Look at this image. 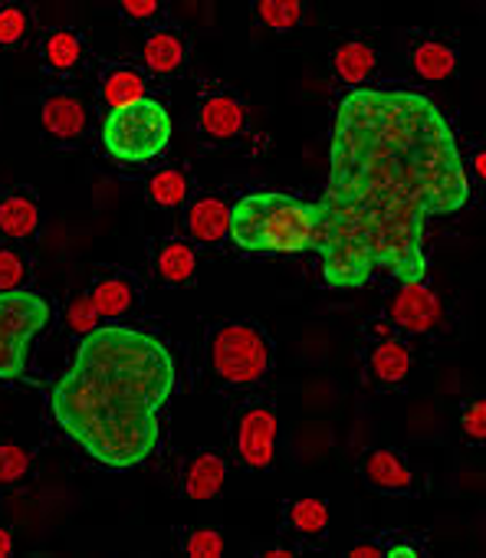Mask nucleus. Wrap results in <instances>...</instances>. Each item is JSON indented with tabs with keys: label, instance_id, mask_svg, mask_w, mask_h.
<instances>
[{
	"label": "nucleus",
	"instance_id": "obj_1",
	"mask_svg": "<svg viewBox=\"0 0 486 558\" xmlns=\"http://www.w3.org/2000/svg\"><path fill=\"white\" fill-rule=\"evenodd\" d=\"M470 204V178L447 116L421 89H352L332 119L319 207L323 283L362 290L385 269L427 279V223Z\"/></svg>",
	"mask_w": 486,
	"mask_h": 558
},
{
	"label": "nucleus",
	"instance_id": "obj_2",
	"mask_svg": "<svg viewBox=\"0 0 486 558\" xmlns=\"http://www.w3.org/2000/svg\"><path fill=\"white\" fill-rule=\"evenodd\" d=\"M174 385V355L155 332L106 323L73 349L50 391V411L63 437L96 466L122 473L158 450Z\"/></svg>",
	"mask_w": 486,
	"mask_h": 558
},
{
	"label": "nucleus",
	"instance_id": "obj_3",
	"mask_svg": "<svg viewBox=\"0 0 486 558\" xmlns=\"http://www.w3.org/2000/svg\"><path fill=\"white\" fill-rule=\"evenodd\" d=\"M227 236L254 256L313 253L319 246V207L287 191H254L230 207Z\"/></svg>",
	"mask_w": 486,
	"mask_h": 558
},
{
	"label": "nucleus",
	"instance_id": "obj_4",
	"mask_svg": "<svg viewBox=\"0 0 486 558\" xmlns=\"http://www.w3.org/2000/svg\"><path fill=\"white\" fill-rule=\"evenodd\" d=\"M207 368L230 388H251L274 368V345L254 323H223L207 336Z\"/></svg>",
	"mask_w": 486,
	"mask_h": 558
},
{
	"label": "nucleus",
	"instance_id": "obj_5",
	"mask_svg": "<svg viewBox=\"0 0 486 558\" xmlns=\"http://www.w3.org/2000/svg\"><path fill=\"white\" fill-rule=\"evenodd\" d=\"M171 142V116L158 99H138L122 109H109L102 119V145L122 165H142L158 158Z\"/></svg>",
	"mask_w": 486,
	"mask_h": 558
},
{
	"label": "nucleus",
	"instance_id": "obj_6",
	"mask_svg": "<svg viewBox=\"0 0 486 558\" xmlns=\"http://www.w3.org/2000/svg\"><path fill=\"white\" fill-rule=\"evenodd\" d=\"M53 323V300L34 290L0 293V381L24 378L34 342Z\"/></svg>",
	"mask_w": 486,
	"mask_h": 558
},
{
	"label": "nucleus",
	"instance_id": "obj_7",
	"mask_svg": "<svg viewBox=\"0 0 486 558\" xmlns=\"http://www.w3.org/2000/svg\"><path fill=\"white\" fill-rule=\"evenodd\" d=\"M277 434L280 421L270 404H251L236 417V457L251 470H270L277 460Z\"/></svg>",
	"mask_w": 486,
	"mask_h": 558
},
{
	"label": "nucleus",
	"instance_id": "obj_8",
	"mask_svg": "<svg viewBox=\"0 0 486 558\" xmlns=\"http://www.w3.org/2000/svg\"><path fill=\"white\" fill-rule=\"evenodd\" d=\"M388 319L404 332H430L444 323V306L427 283H401L388 303Z\"/></svg>",
	"mask_w": 486,
	"mask_h": 558
},
{
	"label": "nucleus",
	"instance_id": "obj_9",
	"mask_svg": "<svg viewBox=\"0 0 486 558\" xmlns=\"http://www.w3.org/2000/svg\"><path fill=\"white\" fill-rule=\"evenodd\" d=\"M93 306L99 310L102 319H122L129 316L135 306H138V290L132 283V276L125 272H106L93 283V293H89Z\"/></svg>",
	"mask_w": 486,
	"mask_h": 558
},
{
	"label": "nucleus",
	"instance_id": "obj_10",
	"mask_svg": "<svg viewBox=\"0 0 486 558\" xmlns=\"http://www.w3.org/2000/svg\"><path fill=\"white\" fill-rule=\"evenodd\" d=\"M230 230V207L227 201L204 194L197 201H191L187 207V233L197 243H220Z\"/></svg>",
	"mask_w": 486,
	"mask_h": 558
},
{
	"label": "nucleus",
	"instance_id": "obj_11",
	"mask_svg": "<svg viewBox=\"0 0 486 558\" xmlns=\"http://www.w3.org/2000/svg\"><path fill=\"white\" fill-rule=\"evenodd\" d=\"M40 227V207L31 191H14L0 197V236L31 240Z\"/></svg>",
	"mask_w": 486,
	"mask_h": 558
},
{
	"label": "nucleus",
	"instance_id": "obj_12",
	"mask_svg": "<svg viewBox=\"0 0 486 558\" xmlns=\"http://www.w3.org/2000/svg\"><path fill=\"white\" fill-rule=\"evenodd\" d=\"M155 272L168 287H187L197 272V253L184 240H161L155 246Z\"/></svg>",
	"mask_w": 486,
	"mask_h": 558
},
{
	"label": "nucleus",
	"instance_id": "obj_13",
	"mask_svg": "<svg viewBox=\"0 0 486 558\" xmlns=\"http://www.w3.org/2000/svg\"><path fill=\"white\" fill-rule=\"evenodd\" d=\"M187 60V40L178 31H151L142 47V63L155 76H171Z\"/></svg>",
	"mask_w": 486,
	"mask_h": 558
},
{
	"label": "nucleus",
	"instance_id": "obj_14",
	"mask_svg": "<svg viewBox=\"0 0 486 558\" xmlns=\"http://www.w3.org/2000/svg\"><path fill=\"white\" fill-rule=\"evenodd\" d=\"M44 129L53 135V138H80L86 132V109L76 96L70 93H53L47 102H44Z\"/></svg>",
	"mask_w": 486,
	"mask_h": 558
},
{
	"label": "nucleus",
	"instance_id": "obj_15",
	"mask_svg": "<svg viewBox=\"0 0 486 558\" xmlns=\"http://www.w3.org/2000/svg\"><path fill=\"white\" fill-rule=\"evenodd\" d=\"M223 483H227L223 457L220 453H197L187 463V473H184V496L197 499V502H207L223 489Z\"/></svg>",
	"mask_w": 486,
	"mask_h": 558
},
{
	"label": "nucleus",
	"instance_id": "obj_16",
	"mask_svg": "<svg viewBox=\"0 0 486 558\" xmlns=\"http://www.w3.org/2000/svg\"><path fill=\"white\" fill-rule=\"evenodd\" d=\"M243 125H247V112L233 96H210L201 106V129L210 138H233L243 132Z\"/></svg>",
	"mask_w": 486,
	"mask_h": 558
},
{
	"label": "nucleus",
	"instance_id": "obj_17",
	"mask_svg": "<svg viewBox=\"0 0 486 558\" xmlns=\"http://www.w3.org/2000/svg\"><path fill=\"white\" fill-rule=\"evenodd\" d=\"M365 476H368L372 486H378L385 493H408L414 486L411 466L394 450H375V453H368L365 457Z\"/></svg>",
	"mask_w": 486,
	"mask_h": 558
},
{
	"label": "nucleus",
	"instance_id": "obj_18",
	"mask_svg": "<svg viewBox=\"0 0 486 558\" xmlns=\"http://www.w3.org/2000/svg\"><path fill=\"white\" fill-rule=\"evenodd\" d=\"M368 372L378 385H401L411 372V352L408 345L394 342V339H385L372 349L368 355Z\"/></svg>",
	"mask_w": 486,
	"mask_h": 558
},
{
	"label": "nucleus",
	"instance_id": "obj_19",
	"mask_svg": "<svg viewBox=\"0 0 486 558\" xmlns=\"http://www.w3.org/2000/svg\"><path fill=\"white\" fill-rule=\"evenodd\" d=\"M145 76L135 66H112L102 76V99L109 109H122L132 106L138 99H145Z\"/></svg>",
	"mask_w": 486,
	"mask_h": 558
},
{
	"label": "nucleus",
	"instance_id": "obj_20",
	"mask_svg": "<svg viewBox=\"0 0 486 558\" xmlns=\"http://www.w3.org/2000/svg\"><path fill=\"white\" fill-rule=\"evenodd\" d=\"M375 50L368 47V44H342L339 50H336V57H332V66H336V76L342 80V83H349V86H355V89H362V83L365 80H372V73H375Z\"/></svg>",
	"mask_w": 486,
	"mask_h": 558
},
{
	"label": "nucleus",
	"instance_id": "obj_21",
	"mask_svg": "<svg viewBox=\"0 0 486 558\" xmlns=\"http://www.w3.org/2000/svg\"><path fill=\"white\" fill-rule=\"evenodd\" d=\"M457 70V57L447 44L440 40H427L414 50V73L427 83H440L447 76H453Z\"/></svg>",
	"mask_w": 486,
	"mask_h": 558
},
{
	"label": "nucleus",
	"instance_id": "obj_22",
	"mask_svg": "<svg viewBox=\"0 0 486 558\" xmlns=\"http://www.w3.org/2000/svg\"><path fill=\"white\" fill-rule=\"evenodd\" d=\"M44 60L57 73H70L83 60V37L76 31H53L44 40Z\"/></svg>",
	"mask_w": 486,
	"mask_h": 558
},
{
	"label": "nucleus",
	"instance_id": "obj_23",
	"mask_svg": "<svg viewBox=\"0 0 486 558\" xmlns=\"http://www.w3.org/2000/svg\"><path fill=\"white\" fill-rule=\"evenodd\" d=\"M31 279V259L21 246L14 243H0V293H14L24 290Z\"/></svg>",
	"mask_w": 486,
	"mask_h": 558
},
{
	"label": "nucleus",
	"instance_id": "obj_24",
	"mask_svg": "<svg viewBox=\"0 0 486 558\" xmlns=\"http://www.w3.org/2000/svg\"><path fill=\"white\" fill-rule=\"evenodd\" d=\"M148 197H151L155 207H178V204H184V197H187L184 171H174V168L155 171L151 181H148Z\"/></svg>",
	"mask_w": 486,
	"mask_h": 558
},
{
	"label": "nucleus",
	"instance_id": "obj_25",
	"mask_svg": "<svg viewBox=\"0 0 486 558\" xmlns=\"http://www.w3.org/2000/svg\"><path fill=\"white\" fill-rule=\"evenodd\" d=\"M290 522H293V529L296 532H303V535H319V532H326V525H329V509H326V502L323 499H296L293 506H290Z\"/></svg>",
	"mask_w": 486,
	"mask_h": 558
},
{
	"label": "nucleus",
	"instance_id": "obj_26",
	"mask_svg": "<svg viewBox=\"0 0 486 558\" xmlns=\"http://www.w3.org/2000/svg\"><path fill=\"white\" fill-rule=\"evenodd\" d=\"M257 14L274 31H293L303 21V4L300 0H260Z\"/></svg>",
	"mask_w": 486,
	"mask_h": 558
},
{
	"label": "nucleus",
	"instance_id": "obj_27",
	"mask_svg": "<svg viewBox=\"0 0 486 558\" xmlns=\"http://www.w3.org/2000/svg\"><path fill=\"white\" fill-rule=\"evenodd\" d=\"M99 319H102V316H99V310L93 306V300H89V296H76V300L66 306V313H63L66 329H70V332H76V336H80V332L86 336V332L99 329Z\"/></svg>",
	"mask_w": 486,
	"mask_h": 558
},
{
	"label": "nucleus",
	"instance_id": "obj_28",
	"mask_svg": "<svg viewBox=\"0 0 486 558\" xmlns=\"http://www.w3.org/2000/svg\"><path fill=\"white\" fill-rule=\"evenodd\" d=\"M31 470V453L17 444H0V483H17Z\"/></svg>",
	"mask_w": 486,
	"mask_h": 558
},
{
	"label": "nucleus",
	"instance_id": "obj_29",
	"mask_svg": "<svg viewBox=\"0 0 486 558\" xmlns=\"http://www.w3.org/2000/svg\"><path fill=\"white\" fill-rule=\"evenodd\" d=\"M184 551L191 558H220L223 555V535L214 529H194L184 538Z\"/></svg>",
	"mask_w": 486,
	"mask_h": 558
},
{
	"label": "nucleus",
	"instance_id": "obj_30",
	"mask_svg": "<svg viewBox=\"0 0 486 558\" xmlns=\"http://www.w3.org/2000/svg\"><path fill=\"white\" fill-rule=\"evenodd\" d=\"M27 34V11L17 4L0 8V47H14Z\"/></svg>",
	"mask_w": 486,
	"mask_h": 558
},
{
	"label": "nucleus",
	"instance_id": "obj_31",
	"mask_svg": "<svg viewBox=\"0 0 486 558\" xmlns=\"http://www.w3.org/2000/svg\"><path fill=\"white\" fill-rule=\"evenodd\" d=\"M463 434L470 440H476V444L486 440V401L483 398L466 404V411H463Z\"/></svg>",
	"mask_w": 486,
	"mask_h": 558
},
{
	"label": "nucleus",
	"instance_id": "obj_32",
	"mask_svg": "<svg viewBox=\"0 0 486 558\" xmlns=\"http://www.w3.org/2000/svg\"><path fill=\"white\" fill-rule=\"evenodd\" d=\"M122 14L129 21H135V24H145V21H151V17L161 14V4H158V0H125Z\"/></svg>",
	"mask_w": 486,
	"mask_h": 558
},
{
	"label": "nucleus",
	"instance_id": "obj_33",
	"mask_svg": "<svg viewBox=\"0 0 486 558\" xmlns=\"http://www.w3.org/2000/svg\"><path fill=\"white\" fill-rule=\"evenodd\" d=\"M378 555H385L378 545H355V548H349V558H378Z\"/></svg>",
	"mask_w": 486,
	"mask_h": 558
},
{
	"label": "nucleus",
	"instance_id": "obj_34",
	"mask_svg": "<svg viewBox=\"0 0 486 558\" xmlns=\"http://www.w3.org/2000/svg\"><path fill=\"white\" fill-rule=\"evenodd\" d=\"M14 551V535L8 529H0V558H11Z\"/></svg>",
	"mask_w": 486,
	"mask_h": 558
},
{
	"label": "nucleus",
	"instance_id": "obj_35",
	"mask_svg": "<svg viewBox=\"0 0 486 558\" xmlns=\"http://www.w3.org/2000/svg\"><path fill=\"white\" fill-rule=\"evenodd\" d=\"M385 555H391V558H417V548H411V545H391Z\"/></svg>",
	"mask_w": 486,
	"mask_h": 558
},
{
	"label": "nucleus",
	"instance_id": "obj_36",
	"mask_svg": "<svg viewBox=\"0 0 486 558\" xmlns=\"http://www.w3.org/2000/svg\"><path fill=\"white\" fill-rule=\"evenodd\" d=\"M368 332H372L375 339H381V342H385V339H391V329H388L385 323H372V326H368Z\"/></svg>",
	"mask_w": 486,
	"mask_h": 558
},
{
	"label": "nucleus",
	"instance_id": "obj_37",
	"mask_svg": "<svg viewBox=\"0 0 486 558\" xmlns=\"http://www.w3.org/2000/svg\"><path fill=\"white\" fill-rule=\"evenodd\" d=\"M473 165H476V178H486V155H483V151L476 155V161H473Z\"/></svg>",
	"mask_w": 486,
	"mask_h": 558
},
{
	"label": "nucleus",
	"instance_id": "obj_38",
	"mask_svg": "<svg viewBox=\"0 0 486 558\" xmlns=\"http://www.w3.org/2000/svg\"><path fill=\"white\" fill-rule=\"evenodd\" d=\"M264 555H267V558H287L290 551H287V548H270V551H264Z\"/></svg>",
	"mask_w": 486,
	"mask_h": 558
}]
</instances>
